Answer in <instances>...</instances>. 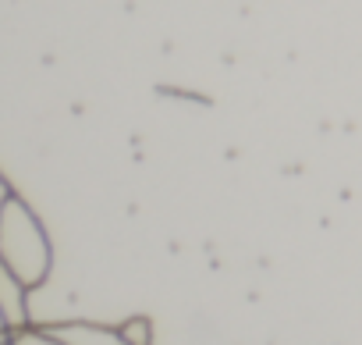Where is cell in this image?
<instances>
[{"instance_id": "ba28073f", "label": "cell", "mask_w": 362, "mask_h": 345, "mask_svg": "<svg viewBox=\"0 0 362 345\" xmlns=\"http://www.w3.org/2000/svg\"><path fill=\"white\" fill-rule=\"evenodd\" d=\"M4 341H11V338H0V345H4Z\"/></svg>"}, {"instance_id": "3957f363", "label": "cell", "mask_w": 362, "mask_h": 345, "mask_svg": "<svg viewBox=\"0 0 362 345\" xmlns=\"http://www.w3.org/2000/svg\"><path fill=\"white\" fill-rule=\"evenodd\" d=\"M54 338H61L64 345H128L114 327L107 324H93V320H68V324H54L47 327Z\"/></svg>"}, {"instance_id": "9c48e42d", "label": "cell", "mask_w": 362, "mask_h": 345, "mask_svg": "<svg viewBox=\"0 0 362 345\" xmlns=\"http://www.w3.org/2000/svg\"><path fill=\"white\" fill-rule=\"evenodd\" d=\"M4 345H11V341H4Z\"/></svg>"}, {"instance_id": "8992f818", "label": "cell", "mask_w": 362, "mask_h": 345, "mask_svg": "<svg viewBox=\"0 0 362 345\" xmlns=\"http://www.w3.org/2000/svg\"><path fill=\"white\" fill-rule=\"evenodd\" d=\"M11 193H15V189L8 186V179H4V175H0V207H4V200H8Z\"/></svg>"}, {"instance_id": "52a82bcc", "label": "cell", "mask_w": 362, "mask_h": 345, "mask_svg": "<svg viewBox=\"0 0 362 345\" xmlns=\"http://www.w3.org/2000/svg\"><path fill=\"white\" fill-rule=\"evenodd\" d=\"M0 338H8V331H4V320H0Z\"/></svg>"}, {"instance_id": "5b68a950", "label": "cell", "mask_w": 362, "mask_h": 345, "mask_svg": "<svg viewBox=\"0 0 362 345\" xmlns=\"http://www.w3.org/2000/svg\"><path fill=\"white\" fill-rule=\"evenodd\" d=\"M11 345H64V341H61V338H54L47 327H29V331L15 334V338H11Z\"/></svg>"}, {"instance_id": "277c9868", "label": "cell", "mask_w": 362, "mask_h": 345, "mask_svg": "<svg viewBox=\"0 0 362 345\" xmlns=\"http://www.w3.org/2000/svg\"><path fill=\"white\" fill-rule=\"evenodd\" d=\"M114 331H117L128 345H153V327H149V320H146V317H132V320L117 324Z\"/></svg>"}, {"instance_id": "7a4b0ae2", "label": "cell", "mask_w": 362, "mask_h": 345, "mask_svg": "<svg viewBox=\"0 0 362 345\" xmlns=\"http://www.w3.org/2000/svg\"><path fill=\"white\" fill-rule=\"evenodd\" d=\"M0 320H4L8 338L22 334L33 327V310H29V288L0 267Z\"/></svg>"}, {"instance_id": "6da1fadb", "label": "cell", "mask_w": 362, "mask_h": 345, "mask_svg": "<svg viewBox=\"0 0 362 345\" xmlns=\"http://www.w3.org/2000/svg\"><path fill=\"white\" fill-rule=\"evenodd\" d=\"M0 267L15 274L29 292L40 288L54 271V242L40 214L11 193L0 207Z\"/></svg>"}]
</instances>
